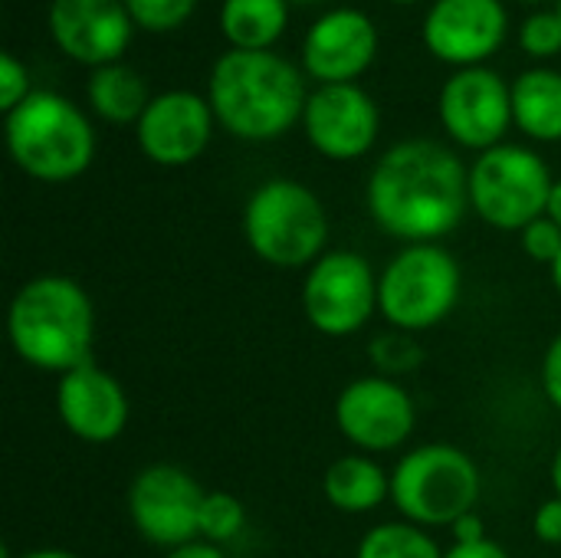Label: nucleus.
<instances>
[{"label":"nucleus","instance_id":"2","mask_svg":"<svg viewBox=\"0 0 561 558\" xmlns=\"http://www.w3.org/2000/svg\"><path fill=\"white\" fill-rule=\"evenodd\" d=\"M214 118L237 138L270 141L302 122V72L273 49H227L210 69Z\"/></svg>","mask_w":561,"mask_h":558},{"label":"nucleus","instance_id":"40","mask_svg":"<svg viewBox=\"0 0 561 558\" xmlns=\"http://www.w3.org/2000/svg\"><path fill=\"white\" fill-rule=\"evenodd\" d=\"M296 3H309V0H296Z\"/></svg>","mask_w":561,"mask_h":558},{"label":"nucleus","instance_id":"20","mask_svg":"<svg viewBox=\"0 0 561 558\" xmlns=\"http://www.w3.org/2000/svg\"><path fill=\"white\" fill-rule=\"evenodd\" d=\"M513 122L536 141L561 138V72L559 69H526L513 82Z\"/></svg>","mask_w":561,"mask_h":558},{"label":"nucleus","instance_id":"33","mask_svg":"<svg viewBox=\"0 0 561 558\" xmlns=\"http://www.w3.org/2000/svg\"><path fill=\"white\" fill-rule=\"evenodd\" d=\"M450 533H454V543H480V539H486V529H483V520L477 516V513H470V516H463V520H457L454 526H450Z\"/></svg>","mask_w":561,"mask_h":558},{"label":"nucleus","instance_id":"29","mask_svg":"<svg viewBox=\"0 0 561 558\" xmlns=\"http://www.w3.org/2000/svg\"><path fill=\"white\" fill-rule=\"evenodd\" d=\"M30 92H33V89H30L26 66H23L13 53H3V56H0V109H3V115L13 112Z\"/></svg>","mask_w":561,"mask_h":558},{"label":"nucleus","instance_id":"21","mask_svg":"<svg viewBox=\"0 0 561 558\" xmlns=\"http://www.w3.org/2000/svg\"><path fill=\"white\" fill-rule=\"evenodd\" d=\"M89 102L92 109L112 122V125H138L141 112L148 109L151 95H148V82L145 76L128 66V62H105L95 66L89 76Z\"/></svg>","mask_w":561,"mask_h":558},{"label":"nucleus","instance_id":"14","mask_svg":"<svg viewBox=\"0 0 561 558\" xmlns=\"http://www.w3.org/2000/svg\"><path fill=\"white\" fill-rule=\"evenodd\" d=\"M214 132V109L210 99L191 89H168L151 95L148 109L141 112L135 135L145 158L164 168L191 164L204 155Z\"/></svg>","mask_w":561,"mask_h":558},{"label":"nucleus","instance_id":"19","mask_svg":"<svg viewBox=\"0 0 561 558\" xmlns=\"http://www.w3.org/2000/svg\"><path fill=\"white\" fill-rule=\"evenodd\" d=\"M322 490L339 513L362 516L391 500V477L368 454H345L325 470Z\"/></svg>","mask_w":561,"mask_h":558},{"label":"nucleus","instance_id":"36","mask_svg":"<svg viewBox=\"0 0 561 558\" xmlns=\"http://www.w3.org/2000/svg\"><path fill=\"white\" fill-rule=\"evenodd\" d=\"M20 558H79V556H72V553H66V549H33V553H23Z\"/></svg>","mask_w":561,"mask_h":558},{"label":"nucleus","instance_id":"5","mask_svg":"<svg viewBox=\"0 0 561 558\" xmlns=\"http://www.w3.org/2000/svg\"><path fill=\"white\" fill-rule=\"evenodd\" d=\"M250 250L276 270H302L325 257L329 217L316 191L293 178L263 181L243 207Z\"/></svg>","mask_w":561,"mask_h":558},{"label":"nucleus","instance_id":"13","mask_svg":"<svg viewBox=\"0 0 561 558\" xmlns=\"http://www.w3.org/2000/svg\"><path fill=\"white\" fill-rule=\"evenodd\" d=\"M378 125V105L358 82H322L302 109L309 145L332 161L362 158L375 145Z\"/></svg>","mask_w":561,"mask_h":558},{"label":"nucleus","instance_id":"11","mask_svg":"<svg viewBox=\"0 0 561 558\" xmlns=\"http://www.w3.org/2000/svg\"><path fill=\"white\" fill-rule=\"evenodd\" d=\"M437 112L454 141L486 151L513 122V86L490 66H460L440 86Z\"/></svg>","mask_w":561,"mask_h":558},{"label":"nucleus","instance_id":"32","mask_svg":"<svg viewBox=\"0 0 561 558\" xmlns=\"http://www.w3.org/2000/svg\"><path fill=\"white\" fill-rule=\"evenodd\" d=\"M444 558H510V556H506V549H503L500 543H493V539H480V543H463V546H460V543H454Z\"/></svg>","mask_w":561,"mask_h":558},{"label":"nucleus","instance_id":"28","mask_svg":"<svg viewBox=\"0 0 561 558\" xmlns=\"http://www.w3.org/2000/svg\"><path fill=\"white\" fill-rule=\"evenodd\" d=\"M519 243H523V253L529 260L552 266L561 257V227L546 214V217H539V220H533L529 227L519 230Z\"/></svg>","mask_w":561,"mask_h":558},{"label":"nucleus","instance_id":"25","mask_svg":"<svg viewBox=\"0 0 561 558\" xmlns=\"http://www.w3.org/2000/svg\"><path fill=\"white\" fill-rule=\"evenodd\" d=\"M371 362H375V368H378L385 378H394V375L414 372V368L424 362V352H421V345H414L411 332H398V329H394V335L375 339V345H371Z\"/></svg>","mask_w":561,"mask_h":558},{"label":"nucleus","instance_id":"9","mask_svg":"<svg viewBox=\"0 0 561 558\" xmlns=\"http://www.w3.org/2000/svg\"><path fill=\"white\" fill-rule=\"evenodd\" d=\"M302 312L309 326L329 339L355 335L378 312V276L355 250L319 257L302 283Z\"/></svg>","mask_w":561,"mask_h":558},{"label":"nucleus","instance_id":"17","mask_svg":"<svg viewBox=\"0 0 561 558\" xmlns=\"http://www.w3.org/2000/svg\"><path fill=\"white\" fill-rule=\"evenodd\" d=\"M56 411L72 437L85 444H112L128 424V395L115 375L85 362L59 375Z\"/></svg>","mask_w":561,"mask_h":558},{"label":"nucleus","instance_id":"18","mask_svg":"<svg viewBox=\"0 0 561 558\" xmlns=\"http://www.w3.org/2000/svg\"><path fill=\"white\" fill-rule=\"evenodd\" d=\"M46 23L59 49L89 66L118 62L135 26L125 0H49Z\"/></svg>","mask_w":561,"mask_h":558},{"label":"nucleus","instance_id":"4","mask_svg":"<svg viewBox=\"0 0 561 558\" xmlns=\"http://www.w3.org/2000/svg\"><path fill=\"white\" fill-rule=\"evenodd\" d=\"M3 132L10 158L36 181H72L95 155V132L89 118L59 92H30L13 112H7Z\"/></svg>","mask_w":561,"mask_h":558},{"label":"nucleus","instance_id":"27","mask_svg":"<svg viewBox=\"0 0 561 558\" xmlns=\"http://www.w3.org/2000/svg\"><path fill=\"white\" fill-rule=\"evenodd\" d=\"M519 43L533 56H556V53H561L559 10H536V13H529L523 30H519Z\"/></svg>","mask_w":561,"mask_h":558},{"label":"nucleus","instance_id":"6","mask_svg":"<svg viewBox=\"0 0 561 558\" xmlns=\"http://www.w3.org/2000/svg\"><path fill=\"white\" fill-rule=\"evenodd\" d=\"M480 490V467L454 444H424L404 454L391 474L398 513L424 529H450L457 520L477 513Z\"/></svg>","mask_w":561,"mask_h":558},{"label":"nucleus","instance_id":"15","mask_svg":"<svg viewBox=\"0 0 561 558\" xmlns=\"http://www.w3.org/2000/svg\"><path fill=\"white\" fill-rule=\"evenodd\" d=\"M503 0H434L424 13V43L434 56L457 66H480L506 39Z\"/></svg>","mask_w":561,"mask_h":558},{"label":"nucleus","instance_id":"7","mask_svg":"<svg viewBox=\"0 0 561 558\" xmlns=\"http://www.w3.org/2000/svg\"><path fill=\"white\" fill-rule=\"evenodd\" d=\"M463 273L440 243H408L378 276V312L398 332H427L460 303Z\"/></svg>","mask_w":561,"mask_h":558},{"label":"nucleus","instance_id":"37","mask_svg":"<svg viewBox=\"0 0 561 558\" xmlns=\"http://www.w3.org/2000/svg\"><path fill=\"white\" fill-rule=\"evenodd\" d=\"M552 487H556V497L561 500V451L552 457Z\"/></svg>","mask_w":561,"mask_h":558},{"label":"nucleus","instance_id":"10","mask_svg":"<svg viewBox=\"0 0 561 558\" xmlns=\"http://www.w3.org/2000/svg\"><path fill=\"white\" fill-rule=\"evenodd\" d=\"M204 497L207 490L184 467L151 464L128 487V516L141 539L171 553L201 539Z\"/></svg>","mask_w":561,"mask_h":558},{"label":"nucleus","instance_id":"31","mask_svg":"<svg viewBox=\"0 0 561 558\" xmlns=\"http://www.w3.org/2000/svg\"><path fill=\"white\" fill-rule=\"evenodd\" d=\"M542 388H546V398L561 411V332L552 339V345L546 349V358H542Z\"/></svg>","mask_w":561,"mask_h":558},{"label":"nucleus","instance_id":"24","mask_svg":"<svg viewBox=\"0 0 561 558\" xmlns=\"http://www.w3.org/2000/svg\"><path fill=\"white\" fill-rule=\"evenodd\" d=\"M247 526V510L243 503L227 493V490H207L204 506H201V539L224 546L230 539H237Z\"/></svg>","mask_w":561,"mask_h":558},{"label":"nucleus","instance_id":"30","mask_svg":"<svg viewBox=\"0 0 561 558\" xmlns=\"http://www.w3.org/2000/svg\"><path fill=\"white\" fill-rule=\"evenodd\" d=\"M533 533H536V539H539V543H546V546H561V500L559 497L546 500V503L536 510V516H533Z\"/></svg>","mask_w":561,"mask_h":558},{"label":"nucleus","instance_id":"23","mask_svg":"<svg viewBox=\"0 0 561 558\" xmlns=\"http://www.w3.org/2000/svg\"><path fill=\"white\" fill-rule=\"evenodd\" d=\"M437 539L414 523H381L368 529L358 543L355 558H444Z\"/></svg>","mask_w":561,"mask_h":558},{"label":"nucleus","instance_id":"34","mask_svg":"<svg viewBox=\"0 0 561 558\" xmlns=\"http://www.w3.org/2000/svg\"><path fill=\"white\" fill-rule=\"evenodd\" d=\"M164 558H227V553L220 546H214V543L197 539V543H187L181 549H171Z\"/></svg>","mask_w":561,"mask_h":558},{"label":"nucleus","instance_id":"26","mask_svg":"<svg viewBox=\"0 0 561 558\" xmlns=\"http://www.w3.org/2000/svg\"><path fill=\"white\" fill-rule=\"evenodd\" d=\"M197 0H125L131 20L145 30H174L181 26Z\"/></svg>","mask_w":561,"mask_h":558},{"label":"nucleus","instance_id":"16","mask_svg":"<svg viewBox=\"0 0 561 558\" xmlns=\"http://www.w3.org/2000/svg\"><path fill=\"white\" fill-rule=\"evenodd\" d=\"M378 53V26L358 7L322 13L302 39V69L322 82H355Z\"/></svg>","mask_w":561,"mask_h":558},{"label":"nucleus","instance_id":"22","mask_svg":"<svg viewBox=\"0 0 561 558\" xmlns=\"http://www.w3.org/2000/svg\"><path fill=\"white\" fill-rule=\"evenodd\" d=\"M289 0H224L220 30L233 49H270L286 26Z\"/></svg>","mask_w":561,"mask_h":558},{"label":"nucleus","instance_id":"35","mask_svg":"<svg viewBox=\"0 0 561 558\" xmlns=\"http://www.w3.org/2000/svg\"><path fill=\"white\" fill-rule=\"evenodd\" d=\"M556 224L561 227V178L552 184V194H549V210H546Z\"/></svg>","mask_w":561,"mask_h":558},{"label":"nucleus","instance_id":"1","mask_svg":"<svg viewBox=\"0 0 561 558\" xmlns=\"http://www.w3.org/2000/svg\"><path fill=\"white\" fill-rule=\"evenodd\" d=\"M368 214L404 243H437L470 207V168L434 138L391 145L368 178Z\"/></svg>","mask_w":561,"mask_h":558},{"label":"nucleus","instance_id":"41","mask_svg":"<svg viewBox=\"0 0 561 558\" xmlns=\"http://www.w3.org/2000/svg\"><path fill=\"white\" fill-rule=\"evenodd\" d=\"M556 10H559V13H561V0H559V7H556Z\"/></svg>","mask_w":561,"mask_h":558},{"label":"nucleus","instance_id":"8","mask_svg":"<svg viewBox=\"0 0 561 558\" xmlns=\"http://www.w3.org/2000/svg\"><path fill=\"white\" fill-rule=\"evenodd\" d=\"M552 174L526 145H493L470 168V207L496 230H523L546 217Z\"/></svg>","mask_w":561,"mask_h":558},{"label":"nucleus","instance_id":"3","mask_svg":"<svg viewBox=\"0 0 561 558\" xmlns=\"http://www.w3.org/2000/svg\"><path fill=\"white\" fill-rule=\"evenodd\" d=\"M13 352L39 368L66 375L92 362L95 306L69 276H36L23 283L7 312Z\"/></svg>","mask_w":561,"mask_h":558},{"label":"nucleus","instance_id":"12","mask_svg":"<svg viewBox=\"0 0 561 558\" xmlns=\"http://www.w3.org/2000/svg\"><path fill=\"white\" fill-rule=\"evenodd\" d=\"M417 424V408L408 388L385 375H365L335 398L339 434L365 454L398 451Z\"/></svg>","mask_w":561,"mask_h":558},{"label":"nucleus","instance_id":"38","mask_svg":"<svg viewBox=\"0 0 561 558\" xmlns=\"http://www.w3.org/2000/svg\"><path fill=\"white\" fill-rule=\"evenodd\" d=\"M549 270H552V283H556V289L561 293V257L552 263V266H549Z\"/></svg>","mask_w":561,"mask_h":558},{"label":"nucleus","instance_id":"39","mask_svg":"<svg viewBox=\"0 0 561 558\" xmlns=\"http://www.w3.org/2000/svg\"><path fill=\"white\" fill-rule=\"evenodd\" d=\"M398 3H411V0H398Z\"/></svg>","mask_w":561,"mask_h":558}]
</instances>
